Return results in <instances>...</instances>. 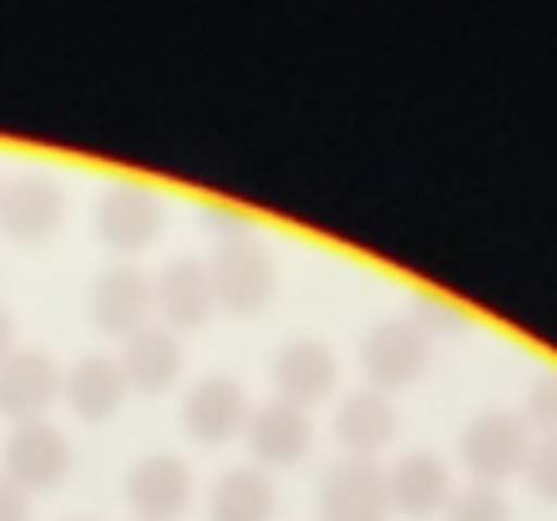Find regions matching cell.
Wrapping results in <instances>:
<instances>
[{
	"label": "cell",
	"mask_w": 557,
	"mask_h": 521,
	"mask_svg": "<svg viewBox=\"0 0 557 521\" xmlns=\"http://www.w3.org/2000/svg\"><path fill=\"white\" fill-rule=\"evenodd\" d=\"M528 471H532V486H537L547 501H557V435L532 450V456H528Z\"/></svg>",
	"instance_id": "8"
},
{
	"label": "cell",
	"mask_w": 557,
	"mask_h": 521,
	"mask_svg": "<svg viewBox=\"0 0 557 521\" xmlns=\"http://www.w3.org/2000/svg\"><path fill=\"white\" fill-rule=\"evenodd\" d=\"M451 521H507V501L492 486H471L467 496H456Z\"/></svg>",
	"instance_id": "7"
},
{
	"label": "cell",
	"mask_w": 557,
	"mask_h": 521,
	"mask_svg": "<svg viewBox=\"0 0 557 521\" xmlns=\"http://www.w3.org/2000/svg\"><path fill=\"white\" fill-rule=\"evenodd\" d=\"M467 461L476 476H507L528 461V435L512 415H482L467 435Z\"/></svg>",
	"instance_id": "1"
},
{
	"label": "cell",
	"mask_w": 557,
	"mask_h": 521,
	"mask_svg": "<svg viewBox=\"0 0 557 521\" xmlns=\"http://www.w3.org/2000/svg\"><path fill=\"white\" fill-rule=\"evenodd\" d=\"M15 466V476H26V481H46V476H57L61 471V441H21L11 456Z\"/></svg>",
	"instance_id": "6"
},
{
	"label": "cell",
	"mask_w": 557,
	"mask_h": 521,
	"mask_svg": "<svg viewBox=\"0 0 557 521\" xmlns=\"http://www.w3.org/2000/svg\"><path fill=\"white\" fill-rule=\"evenodd\" d=\"M446 496V466L436 456H416V461L400 466L396 476V501L411 511H431Z\"/></svg>",
	"instance_id": "4"
},
{
	"label": "cell",
	"mask_w": 557,
	"mask_h": 521,
	"mask_svg": "<svg viewBox=\"0 0 557 521\" xmlns=\"http://www.w3.org/2000/svg\"><path fill=\"white\" fill-rule=\"evenodd\" d=\"M532 420L537 425H547V431H557V380H543L537 390H532Z\"/></svg>",
	"instance_id": "9"
},
{
	"label": "cell",
	"mask_w": 557,
	"mask_h": 521,
	"mask_svg": "<svg viewBox=\"0 0 557 521\" xmlns=\"http://www.w3.org/2000/svg\"><path fill=\"white\" fill-rule=\"evenodd\" d=\"M381 511H385V492L370 471H345L324 492V517L330 521H381Z\"/></svg>",
	"instance_id": "2"
},
{
	"label": "cell",
	"mask_w": 557,
	"mask_h": 521,
	"mask_svg": "<svg viewBox=\"0 0 557 521\" xmlns=\"http://www.w3.org/2000/svg\"><path fill=\"white\" fill-rule=\"evenodd\" d=\"M133 496H137V507H143L147 517H173V511L188 501V476L168 461H152V466L137 471Z\"/></svg>",
	"instance_id": "3"
},
{
	"label": "cell",
	"mask_w": 557,
	"mask_h": 521,
	"mask_svg": "<svg viewBox=\"0 0 557 521\" xmlns=\"http://www.w3.org/2000/svg\"><path fill=\"white\" fill-rule=\"evenodd\" d=\"M274 496L259 476H228L223 492L213 496V521H264Z\"/></svg>",
	"instance_id": "5"
},
{
	"label": "cell",
	"mask_w": 557,
	"mask_h": 521,
	"mask_svg": "<svg viewBox=\"0 0 557 521\" xmlns=\"http://www.w3.org/2000/svg\"><path fill=\"white\" fill-rule=\"evenodd\" d=\"M0 521H26V501H21V492L5 486V481H0Z\"/></svg>",
	"instance_id": "10"
}]
</instances>
